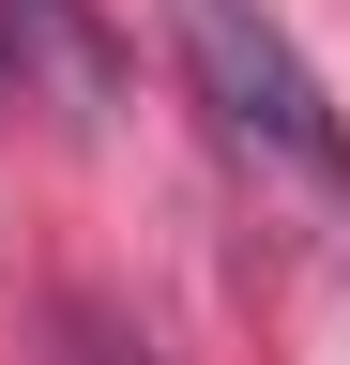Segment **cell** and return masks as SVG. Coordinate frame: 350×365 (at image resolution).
Here are the masks:
<instances>
[{"label": "cell", "instance_id": "obj_1", "mask_svg": "<svg viewBox=\"0 0 350 365\" xmlns=\"http://www.w3.org/2000/svg\"><path fill=\"white\" fill-rule=\"evenodd\" d=\"M168 31H183V61H198V91H213V122H229L244 153H274V168H304V182H335V198H350L335 91L304 76V46L259 16V0H168Z\"/></svg>", "mask_w": 350, "mask_h": 365}, {"label": "cell", "instance_id": "obj_2", "mask_svg": "<svg viewBox=\"0 0 350 365\" xmlns=\"http://www.w3.org/2000/svg\"><path fill=\"white\" fill-rule=\"evenodd\" d=\"M0 46H46V76L76 91V107H92V91H107V46L76 31V0H0Z\"/></svg>", "mask_w": 350, "mask_h": 365}, {"label": "cell", "instance_id": "obj_3", "mask_svg": "<svg viewBox=\"0 0 350 365\" xmlns=\"http://www.w3.org/2000/svg\"><path fill=\"white\" fill-rule=\"evenodd\" d=\"M61 365H153V350H138V335H122V319H107V304H61Z\"/></svg>", "mask_w": 350, "mask_h": 365}]
</instances>
